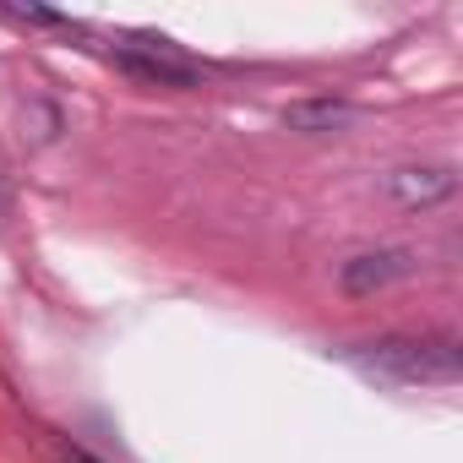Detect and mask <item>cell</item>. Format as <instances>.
<instances>
[{
    "label": "cell",
    "mask_w": 463,
    "mask_h": 463,
    "mask_svg": "<svg viewBox=\"0 0 463 463\" xmlns=\"http://www.w3.org/2000/svg\"><path fill=\"white\" fill-rule=\"evenodd\" d=\"M71 463H93V458H82V452H77V458H71Z\"/></svg>",
    "instance_id": "52a82bcc"
},
{
    "label": "cell",
    "mask_w": 463,
    "mask_h": 463,
    "mask_svg": "<svg viewBox=\"0 0 463 463\" xmlns=\"http://www.w3.org/2000/svg\"><path fill=\"white\" fill-rule=\"evenodd\" d=\"M382 191H387L403 213H425V207H436V202H447V196L458 191V175H452L447 164H403V169H392V175L382 180Z\"/></svg>",
    "instance_id": "3957f363"
},
{
    "label": "cell",
    "mask_w": 463,
    "mask_h": 463,
    "mask_svg": "<svg viewBox=\"0 0 463 463\" xmlns=\"http://www.w3.org/2000/svg\"><path fill=\"white\" fill-rule=\"evenodd\" d=\"M0 213H6V180H0Z\"/></svg>",
    "instance_id": "8992f818"
},
{
    "label": "cell",
    "mask_w": 463,
    "mask_h": 463,
    "mask_svg": "<svg viewBox=\"0 0 463 463\" xmlns=\"http://www.w3.org/2000/svg\"><path fill=\"white\" fill-rule=\"evenodd\" d=\"M354 120V104L344 99H300L284 109V126L289 131H306V137H322V131H344Z\"/></svg>",
    "instance_id": "5b68a950"
},
{
    "label": "cell",
    "mask_w": 463,
    "mask_h": 463,
    "mask_svg": "<svg viewBox=\"0 0 463 463\" xmlns=\"http://www.w3.org/2000/svg\"><path fill=\"white\" fill-rule=\"evenodd\" d=\"M115 66H120L126 77L147 82V88H191V82H196V71H191L185 61H175L169 50H158V44H142V50H120V55H115Z\"/></svg>",
    "instance_id": "277c9868"
},
{
    "label": "cell",
    "mask_w": 463,
    "mask_h": 463,
    "mask_svg": "<svg viewBox=\"0 0 463 463\" xmlns=\"http://www.w3.org/2000/svg\"><path fill=\"white\" fill-rule=\"evenodd\" d=\"M354 360L387 382H458L463 371V349L452 338H371L354 349Z\"/></svg>",
    "instance_id": "6da1fadb"
},
{
    "label": "cell",
    "mask_w": 463,
    "mask_h": 463,
    "mask_svg": "<svg viewBox=\"0 0 463 463\" xmlns=\"http://www.w3.org/2000/svg\"><path fill=\"white\" fill-rule=\"evenodd\" d=\"M414 268H420V262H414V251H403V246L360 251V257L338 262V289H344V295H376V289H387V284L409 279Z\"/></svg>",
    "instance_id": "7a4b0ae2"
}]
</instances>
